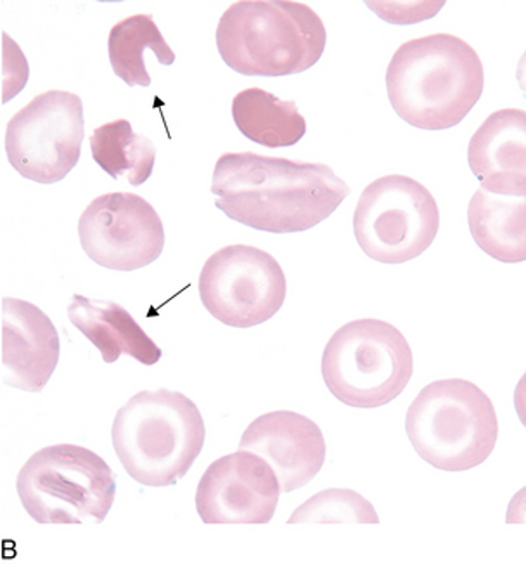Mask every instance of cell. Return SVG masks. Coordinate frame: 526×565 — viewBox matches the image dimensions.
<instances>
[{
    "mask_svg": "<svg viewBox=\"0 0 526 565\" xmlns=\"http://www.w3.org/2000/svg\"><path fill=\"white\" fill-rule=\"evenodd\" d=\"M483 87L485 72L479 54L450 33L406 42L386 70L391 108L421 130L459 126L480 102Z\"/></svg>",
    "mask_w": 526,
    "mask_h": 565,
    "instance_id": "cell-2",
    "label": "cell"
},
{
    "mask_svg": "<svg viewBox=\"0 0 526 565\" xmlns=\"http://www.w3.org/2000/svg\"><path fill=\"white\" fill-rule=\"evenodd\" d=\"M350 186L324 163L224 153L213 170L215 206L243 226L273 235L303 233L334 214Z\"/></svg>",
    "mask_w": 526,
    "mask_h": 565,
    "instance_id": "cell-1",
    "label": "cell"
},
{
    "mask_svg": "<svg viewBox=\"0 0 526 565\" xmlns=\"http://www.w3.org/2000/svg\"><path fill=\"white\" fill-rule=\"evenodd\" d=\"M94 162L111 179L125 178L142 186L153 175L157 146L144 134H136L129 120L108 121L90 136Z\"/></svg>",
    "mask_w": 526,
    "mask_h": 565,
    "instance_id": "cell-19",
    "label": "cell"
},
{
    "mask_svg": "<svg viewBox=\"0 0 526 565\" xmlns=\"http://www.w3.org/2000/svg\"><path fill=\"white\" fill-rule=\"evenodd\" d=\"M239 449L255 452L272 467L281 493L309 484L325 461L322 430L300 413L270 412L258 416L243 434Z\"/></svg>",
    "mask_w": 526,
    "mask_h": 565,
    "instance_id": "cell-13",
    "label": "cell"
},
{
    "mask_svg": "<svg viewBox=\"0 0 526 565\" xmlns=\"http://www.w3.org/2000/svg\"><path fill=\"white\" fill-rule=\"evenodd\" d=\"M321 370L340 403L350 408H382L406 391L415 373V355L394 324L357 319L331 337Z\"/></svg>",
    "mask_w": 526,
    "mask_h": 565,
    "instance_id": "cell-6",
    "label": "cell"
},
{
    "mask_svg": "<svg viewBox=\"0 0 526 565\" xmlns=\"http://www.w3.org/2000/svg\"><path fill=\"white\" fill-rule=\"evenodd\" d=\"M281 484L255 452H230L213 461L197 484L196 510L205 524H269Z\"/></svg>",
    "mask_w": 526,
    "mask_h": 565,
    "instance_id": "cell-12",
    "label": "cell"
},
{
    "mask_svg": "<svg viewBox=\"0 0 526 565\" xmlns=\"http://www.w3.org/2000/svg\"><path fill=\"white\" fill-rule=\"evenodd\" d=\"M325 26L310 6L286 0H243L222 14V61L246 77H288L318 65Z\"/></svg>",
    "mask_w": 526,
    "mask_h": 565,
    "instance_id": "cell-3",
    "label": "cell"
},
{
    "mask_svg": "<svg viewBox=\"0 0 526 565\" xmlns=\"http://www.w3.org/2000/svg\"><path fill=\"white\" fill-rule=\"evenodd\" d=\"M406 433L426 463L464 472L485 463L494 451L497 413L491 397L470 380H437L407 409Z\"/></svg>",
    "mask_w": 526,
    "mask_h": 565,
    "instance_id": "cell-5",
    "label": "cell"
},
{
    "mask_svg": "<svg viewBox=\"0 0 526 565\" xmlns=\"http://www.w3.org/2000/svg\"><path fill=\"white\" fill-rule=\"evenodd\" d=\"M233 118L246 139L270 150L298 145L307 132L305 117L298 111L297 103L282 102L260 87L234 96Z\"/></svg>",
    "mask_w": 526,
    "mask_h": 565,
    "instance_id": "cell-18",
    "label": "cell"
},
{
    "mask_svg": "<svg viewBox=\"0 0 526 565\" xmlns=\"http://www.w3.org/2000/svg\"><path fill=\"white\" fill-rule=\"evenodd\" d=\"M197 288L206 311L233 328L266 323L281 311L288 291L281 264L269 252L241 243L206 260Z\"/></svg>",
    "mask_w": 526,
    "mask_h": 565,
    "instance_id": "cell-10",
    "label": "cell"
},
{
    "mask_svg": "<svg viewBox=\"0 0 526 565\" xmlns=\"http://www.w3.org/2000/svg\"><path fill=\"white\" fill-rule=\"evenodd\" d=\"M85 138L84 103L68 90H47L9 120L6 154L21 178L54 184L77 167Z\"/></svg>",
    "mask_w": 526,
    "mask_h": 565,
    "instance_id": "cell-9",
    "label": "cell"
},
{
    "mask_svg": "<svg viewBox=\"0 0 526 565\" xmlns=\"http://www.w3.org/2000/svg\"><path fill=\"white\" fill-rule=\"evenodd\" d=\"M440 230L433 194L409 175H383L362 191L354 212L358 247L382 264H404L431 247Z\"/></svg>",
    "mask_w": 526,
    "mask_h": 565,
    "instance_id": "cell-8",
    "label": "cell"
},
{
    "mask_svg": "<svg viewBox=\"0 0 526 565\" xmlns=\"http://www.w3.org/2000/svg\"><path fill=\"white\" fill-rule=\"evenodd\" d=\"M288 524H379V518L352 489H325L298 507Z\"/></svg>",
    "mask_w": 526,
    "mask_h": 565,
    "instance_id": "cell-21",
    "label": "cell"
},
{
    "mask_svg": "<svg viewBox=\"0 0 526 565\" xmlns=\"http://www.w3.org/2000/svg\"><path fill=\"white\" fill-rule=\"evenodd\" d=\"M68 318L73 327L101 352L105 363H117L125 354L144 366H154L163 355L153 339H149L141 324L120 303L75 294L68 307Z\"/></svg>",
    "mask_w": 526,
    "mask_h": 565,
    "instance_id": "cell-16",
    "label": "cell"
},
{
    "mask_svg": "<svg viewBox=\"0 0 526 565\" xmlns=\"http://www.w3.org/2000/svg\"><path fill=\"white\" fill-rule=\"evenodd\" d=\"M56 327L41 307L26 300H2L4 384L24 392L44 391L60 363Z\"/></svg>",
    "mask_w": 526,
    "mask_h": 565,
    "instance_id": "cell-14",
    "label": "cell"
},
{
    "mask_svg": "<svg viewBox=\"0 0 526 565\" xmlns=\"http://www.w3.org/2000/svg\"><path fill=\"white\" fill-rule=\"evenodd\" d=\"M468 163L480 190L503 196H526V114L494 111L474 132Z\"/></svg>",
    "mask_w": 526,
    "mask_h": 565,
    "instance_id": "cell-15",
    "label": "cell"
},
{
    "mask_svg": "<svg viewBox=\"0 0 526 565\" xmlns=\"http://www.w3.org/2000/svg\"><path fill=\"white\" fill-rule=\"evenodd\" d=\"M17 489L36 524H101L117 497V477L90 449L56 445L29 458Z\"/></svg>",
    "mask_w": 526,
    "mask_h": 565,
    "instance_id": "cell-7",
    "label": "cell"
},
{
    "mask_svg": "<svg viewBox=\"0 0 526 565\" xmlns=\"http://www.w3.org/2000/svg\"><path fill=\"white\" fill-rule=\"evenodd\" d=\"M146 49L157 54L160 65L170 66L175 63V53L167 44L151 14L125 18L109 32L108 53L112 72L129 87L151 85L144 63Z\"/></svg>",
    "mask_w": 526,
    "mask_h": 565,
    "instance_id": "cell-20",
    "label": "cell"
},
{
    "mask_svg": "<svg viewBox=\"0 0 526 565\" xmlns=\"http://www.w3.org/2000/svg\"><path fill=\"white\" fill-rule=\"evenodd\" d=\"M202 412L182 392L142 391L118 409L112 448L133 481L151 488L184 479L205 446Z\"/></svg>",
    "mask_w": 526,
    "mask_h": 565,
    "instance_id": "cell-4",
    "label": "cell"
},
{
    "mask_svg": "<svg viewBox=\"0 0 526 565\" xmlns=\"http://www.w3.org/2000/svg\"><path fill=\"white\" fill-rule=\"evenodd\" d=\"M85 255L111 271H137L160 259L165 227L151 203L133 193L97 196L78 221Z\"/></svg>",
    "mask_w": 526,
    "mask_h": 565,
    "instance_id": "cell-11",
    "label": "cell"
},
{
    "mask_svg": "<svg viewBox=\"0 0 526 565\" xmlns=\"http://www.w3.org/2000/svg\"><path fill=\"white\" fill-rule=\"evenodd\" d=\"M474 242L498 263L526 259V196H503L479 190L468 206Z\"/></svg>",
    "mask_w": 526,
    "mask_h": 565,
    "instance_id": "cell-17",
    "label": "cell"
}]
</instances>
